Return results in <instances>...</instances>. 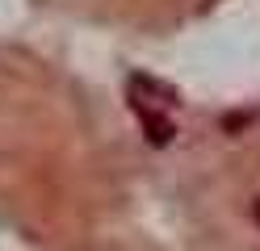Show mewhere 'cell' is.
I'll use <instances>...</instances> for the list:
<instances>
[{"label": "cell", "mask_w": 260, "mask_h": 251, "mask_svg": "<svg viewBox=\"0 0 260 251\" xmlns=\"http://www.w3.org/2000/svg\"><path fill=\"white\" fill-rule=\"evenodd\" d=\"M168 88H159L155 80L147 76H130L126 84V100H130V113L139 117V126L143 134H147V142L155 147H168L172 142V134H176V122H172V109H176V100H155V96H164Z\"/></svg>", "instance_id": "6da1fadb"}, {"label": "cell", "mask_w": 260, "mask_h": 251, "mask_svg": "<svg viewBox=\"0 0 260 251\" xmlns=\"http://www.w3.org/2000/svg\"><path fill=\"white\" fill-rule=\"evenodd\" d=\"M252 218H256V226H260V197L252 201Z\"/></svg>", "instance_id": "7a4b0ae2"}]
</instances>
